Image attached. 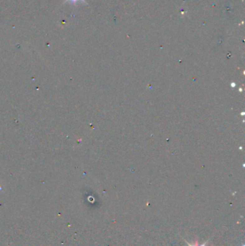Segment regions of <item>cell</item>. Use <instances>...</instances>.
<instances>
[{"label": "cell", "mask_w": 245, "mask_h": 246, "mask_svg": "<svg viewBox=\"0 0 245 246\" xmlns=\"http://www.w3.org/2000/svg\"><path fill=\"white\" fill-rule=\"evenodd\" d=\"M72 1H74V2H75V1H76V0H72Z\"/></svg>", "instance_id": "1"}]
</instances>
